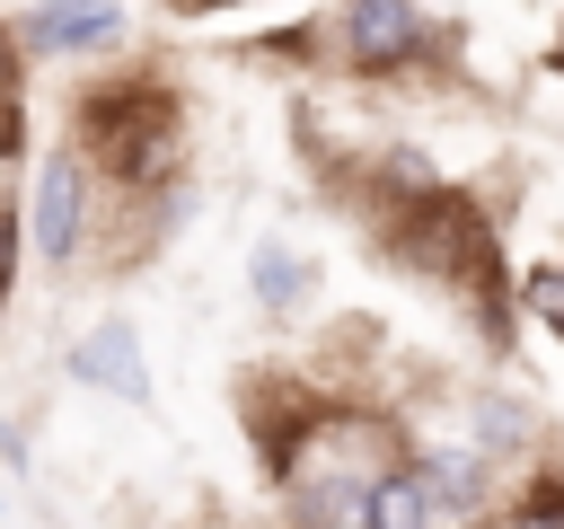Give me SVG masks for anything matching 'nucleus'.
<instances>
[{"instance_id":"10","label":"nucleus","mask_w":564,"mask_h":529,"mask_svg":"<svg viewBox=\"0 0 564 529\" xmlns=\"http://www.w3.org/2000/svg\"><path fill=\"white\" fill-rule=\"evenodd\" d=\"M520 423H529L520 406H476V432H485L476 450H511V441H520Z\"/></svg>"},{"instance_id":"12","label":"nucleus","mask_w":564,"mask_h":529,"mask_svg":"<svg viewBox=\"0 0 564 529\" xmlns=\"http://www.w3.org/2000/svg\"><path fill=\"white\" fill-rule=\"evenodd\" d=\"M388 185L397 194H432V159L423 150H388Z\"/></svg>"},{"instance_id":"8","label":"nucleus","mask_w":564,"mask_h":529,"mask_svg":"<svg viewBox=\"0 0 564 529\" xmlns=\"http://www.w3.org/2000/svg\"><path fill=\"white\" fill-rule=\"evenodd\" d=\"M247 273H256V300H273V309L308 291V264H300V256H282V247H256V264H247Z\"/></svg>"},{"instance_id":"6","label":"nucleus","mask_w":564,"mask_h":529,"mask_svg":"<svg viewBox=\"0 0 564 529\" xmlns=\"http://www.w3.org/2000/svg\"><path fill=\"white\" fill-rule=\"evenodd\" d=\"M432 476L423 467H388L361 485V529H432Z\"/></svg>"},{"instance_id":"9","label":"nucleus","mask_w":564,"mask_h":529,"mask_svg":"<svg viewBox=\"0 0 564 529\" xmlns=\"http://www.w3.org/2000/svg\"><path fill=\"white\" fill-rule=\"evenodd\" d=\"M502 529H564V485H538V494H520V511H511Z\"/></svg>"},{"instance_id":"14","label":"nucleus","mask_w":564,"mask_h":529,"mask_svg":"<svg viewBox=\"0 0 564 529\" xmlns=\"http://www.w3.org/2000/svg\"><path fill=\"white\" fill-rule=\"evenodd\" d=\"M9 97H18V44L0 35V106H9Z\"/></svg>"},{"instance_id":"4","label":"nucleus","mask_w":564,"mask_h":529,"mask_svg":"<svg viewBox=\"0 0 564 529\" xmlns=\"http://www.w3.org/2000/svg\"><path fill=\"white\" fill-rule=\"evenodd\" d=\"M123 35V9L115 0H44L26 18V44L35 53H88V44H115Z\"/></svg>"},{"instance_id":"13","label":"nucleus","mask_w":564,"mask_h":529,"mask_svg":"<svg viewBox=\"0 0 564 529\" xmlns=\"http://www.w3.org/2000/svg\"><path fill=\"white\" fill-rule=\"evenodd\" d=\"M9 273H18V220H9V203H0V300H9Z\"/></svg>"},{"instance_id":"3","label":"nucleus","mask_w":564,"mask_h":529,"mask_svg":"<svg viewBox=\"0 0 564 529\" xmlns=\"http://www.w3.org/2000/svg\"><path fill=\"white\" fill-rule=\"evenodd\" d=\"M79 220H88V176H79V159L62 150V159H44V176H35V229H26V238H35L53 264H70Z\"/></svg>"},{"instance_id":"1","label":"nucleus","mask_w":564,"mask_h":529,"mask_svg":"<svg viewBox=\"0 0 564 529\" xmlns=\"http://www.w3.org/2000/svg\"><path fill=\"white\" fill-rule=\"evenodd\" d=\"M79 141H88L115 176H159V168L176 159V115H167V97H141L132 79H115V88H97V97L79 106Z\"/></svg>"},{"instance_id":"11","label":"nucleus","mask_w":564,"mask_h":529,"mask_svg":"<svg viewBox=\"0 0 564 529\" xmlns=\"http://www.w3.org/2000/svg\"><path fill=\"white\" fill-rule=\"evenodd\" d=\"M529 309H538V326H555L564 335V273L546 264V273H529Z\"/></svg>"},{"instance_id":"2","label":"nucleus","mask_w":564,"mask_h":529,"mask_svg":"<svg viewBox=\"0 0 564 529\" xmlns=\"http://www.w3.org/2000/svg\"><path fill=\"white\" fill-rule=\"evenodd\" d=\"M335 35H344V62L352 71H397V62L423 53V9L414 0H352Z\"/></svg>"},{"instance_id":"15","label":"nucleus","mask_w":564,"mask_h":529,"mask_svg":"<svg viewBox=\"0 0 564 529\" xmlns=\"http://www.w3.org/2000/svg\"><path fill=\"white\" fill-rule=\"evenodd\" d=\"M9 159H18V115L0 106V168H9Z\"/></svg>"},{"instance_id":"5","label":"nucleus","mask_w":564,"mask_h":529,"mask_svg":"<svg viewBox=\"0 0 564 529\" xmlns=\"http://www.w3.org/2000/svg\"><path fill=\"white\" fill-rule=\"evenodd\" d=\"M70 379H88V388H106V397H150V379H141V353H132V335L123 326H97V335H79L70 344Z\"/></svg>"},{"instance_id":"7","label":"nucleus","mask_w":564,"mask_h":529,"mask_svg":"<svg viewBox=\"0 0 564 529\" xmlns=\"http://www.w3.org/2000/svg\"><path fill=\"white\" fill-rule=\"evenodd\" d=\"M423 476H432V503H441L449 520H485L494 485H485V458H476V450H432Z\"/></svg>"}]
</instances>
